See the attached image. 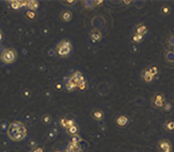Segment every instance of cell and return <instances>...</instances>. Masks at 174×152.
I'll return each mask as SVG.
<instances>
[{
  "instance_id": "6da1fadb",
  "label": "cell",
  "mask_w": 174,
  "mask_h": 152,
  "mask_svg": "<svg viewBox=\"0 0 174 152\" xmlns=\"http://www.w3.org/2000/svg\"><path fill=\"white\" fill-rule=\"evenodd\" d=\"M25 134H26V130H25L24 126L19 123V122H14L10 125L8 129V135L10 138L15 140H19L24 138Z\"/></svg>"
},
{
  "instance_id": "7a4b0ae2",
  "label": "cell",
  "mask_w": 174,
  "mask_h": 152,
  "mask_svg": "<svg viewBox=\"0 0 174 152\" xmlns=\"http://www.w3.org/2000/svg\"><path fill=\"white\" fill-rule=\"evenodd\" d=\"M16 57H17L16 51L13 49H6L1 54L2 61L5 63H7V64L13 63L15 60H16Z\"/></svg>"
},
{
  "instance_id": "3957f363",
  "label": "cell",
  "mask_w": 174,
  "mask_h": 152,
  "mask_svg": "<svg viewBox=\"0 0 174 152\" xmlns=\"http://www.w3.org/2000/svg\"><path fill=\"white\" fill-rule=\"evenodd\" d=\"M3 39V33H2V31L0 30V41H1Z\"/></svg>"
}]
</instances>
